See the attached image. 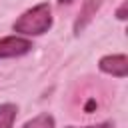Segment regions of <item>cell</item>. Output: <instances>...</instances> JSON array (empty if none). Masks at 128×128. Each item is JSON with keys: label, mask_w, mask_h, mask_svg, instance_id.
I'll use <instances>...</instances> for the list:
<instances>
[{"label": "cell", "mask_w": 128, "mask_h": 128, "mask_svg": "<svg viewBox=\"0 0 128 128\" xmlns=\"http://www.w3.org/2000/svg\"><path fill=\"white\" fill-rule=\"evenodd\" d=\"M52 26V12H50V6L46 2L42 4H36L34 8L26 10L14 24V32H20L24 36H40L44 32H48Z\"/></svg>", "instance_id": "obj_1"}, {"label": "cell", "mask_w": 128, "mask_h": 128, "mask_svg": "<svg viewBox=\"0 0 128 128\" xmlns=\"http://www.w3.org/2000/svg\"><path fill=\"white\" fill-rule=\"evenodd\" d=\"M32 50V42L22 36H4L0 38V60L4 58H18Z\"/></svg>", "instance_id": "obj_2"}, {"label": "cell", "mask_w": 128, "mask_h": 128, "mask_svg": "<svg viewBox=\"0 0 128 128\" xmlns=\"http://www.w3.org/2000/svg\"><path fill=\"white\" fill-rule=\"evenodd\" d=\"M98 68L104 74H110V76H116V78H124L128 74V58L124 54H110V56L100 58Z\"/></svg>", "instance_id": "obj_3"}, {"label": "cell", "mask_w": 128, "mask_h": 128, "mask_svg": "<svg viewBox=\"0 0 128 128\" xmlns=\"http://www.w3.org/2000/svg\"><path fill=\"white\" fill-rule=\"evenodd\" d=\"M102 6V0H84L82 2V8H80V14L74 22V34H80L88 24L90 20L96 16V10Z\"/></svg>", "instance_id": "obj_4"}, {"label": "cell", "mask_w": 128, "mask_h": 128, "mask_svg": "<svg viewBox=\"0 0 128 128\" xmlns=\"http://www.w3.org/2000/svg\"><path fill=\"white\" fill-rule=\"evenodd\" d=\"M16 114H18V106L16 104H0V128H12L14 120H16Z\"/></svg>", "instance_id": "obj_5"}, {"label": "cell", "mask_w": 128, "mask_h": 128, "mask_svg": "<svg viewBox=\"0 0 128 128\" xmlns=\"http://www.w3.org/2000/svg\"><path fill=\"white\" fill-rule=\"evenodd\" d=\"M22 128H54V118L48 112H44V114H38L32 120H28Z\"/></svg>", "instance_id": "obj_6"}, {"label": "cell", "mask_w": 128, "mask_h": 128, "mask_svg": "<svg viewBox=\"0 0 128 128\" xmlns=\"http://www.w3.org/2000/svg\"><path fill=\"white\" fill-rule=\"evenodd\" d=\"M68 128H78V126H68ZM82 128H114L112 122H102V124H94V126H82Z\"/></svg>", "instance_id": "obj_7"}, {"label": "cell", "mask_w": 128, "mask_h": 128, "mask_svg": "<svg viewBox=\"0 0 128 128\" xmlns=\"http://www.w3.org/2000/svg\"><path fill=\"white\" fill-rule=\"evenodd\" d=\"M116 16H118V20H126L128 16H126V2H122V6L116 10Z\"/></svg>", "instance_id": "obj_8"}, {"label": "cell", "mask_w": 128, "mask_h": 128, "mask_svg": "<svg viewBox=\"0 0 128 128\" xmlns=\"http://www.w3.org/2000/svg\"><path fill=\"white\" fill-rule=\"evenodd\" d=\"M58 2H60V4H70L72 0H58Z\"/></svg>", "instance_id": "obj_9"}]
</instances>
